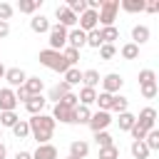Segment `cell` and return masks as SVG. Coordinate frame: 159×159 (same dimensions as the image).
<instances>
[{
  "mask_svg": "<svg viewBox=\"0 0 159 159\" xmlns=\"http://www.w3.org/2000/svg\"><path fill=\"white\" fill-rule=\"evenodd\" d=\"M2 80L10 84V89H17V87L25 84L27 75H25V70H20V67H10V70H5V77H2Z\"/></svg>",
  "mask_w": 159,
  "mask_h": 159,
  "instance_id": "ba28073f",
  "label": "cell"
},
{
  "mask_svg": "<svg viewBox=\"0 0 159 159\" xmlns=\"http://www.w3.org/2000/svg\"><path fill=\"white\" fill-rule=\"evenodd\" d=\"M99 82H102V92H107V94H119V89H122V84H124L122 75H117V72L104 75Z\"/></svg>",
  "mask_w": 159,
  "mask_h": 159,
  "instance_id": "8992f818",
  "label": "cell"
},
{
  "mask_svg": "<svg viewBox=\"0 0 159 159\" xmlns=\"http://www.w3.org/2000/svg\"><path fill=\"white\" fill-rule=\"evenodd\" d=\"M30 30L37 32V35H45V32H50V20L45 15H32L30 17Z\"/></svg>",
  "mask_w": 159,
  "mask_h": 159,
  "instance_id": "5bb4252c",
  "label": "cell"
},
{
  "mask_svg": "<svg viewBox=\"0 0 159 159\" xmlns=\"http://www.w3.org/2000/svg\"><path fill=\"white\" fill-rule=\"evenodd\" d=\"M114 55H117V47H114V45H102V47H99V57H102V60H112Z\"/></svg>",
  "mask_w": 159,
  "mask_h": 159,
  "instance_id": "ee69618b",
  "label": "cell"
},
{
  "mask_svg": "<svg viewBox=\"0 0 159 159\" xmlns=\"http://www.w3.org/2000/svg\"><path fill=\"white\" fill-rule=\"evenodd\" d=\"M149 82H157V72L154 70H142L139 72V84H149Z\"/></svg>",
  "mask_w": 159,
  "mask_h": 159,
  "instance_id": "b9f144b4",
  "label": "cell"
},
{
  "mask_svg": "<svg viewBox=\"0 0 159 159\" xmlns=\"http://www.w3.org/2000/svg\"><path fill=\"white\" fill-rule=\"evenodd\" d=\"M12 134H15V139H27V137H30V124H27V119H17V124L12 127Z\"/></svg>",
  "mask_w": 159,
  "mask_h": 159,
  "instance_id": "4316f807",
  "label": "cell"
},
{
  "mask_svg": "<svg viewBox=\"0 0 159 159\" xmlns=\"http://www.w3.org/2000/svg\"><path fill=\"white\" fill-rule=\"evenodd\" d=\"M139 92H142L144 99H154L157 92H159V87H157V82H149V84H139Z\"/></svg>",
  "mask_w": 159,
  "mask_h": 159,
  "instance_id": "74e56055",
  "label": "cell"
},
{
  "mask_svg": "<svg viewBox=\"0 0 159 159\" xmlns=\"http://www.w3.org/2000/svg\"><path fill=\"white\" fill-rule=\"evenodd\" d=\"M7 35H10V22H2L0 20V40H5Z\"/></svg>",
  "mask_w": 159,
  "mask_h": 159,
  "instance_id": "c3c4849f",
  "label": "cell"
},
{
  "mask_svg": "<svg viewBox=\"0 0 159 159\" xmlns=\"http://www.w3.org/2000/svg\"><path fill=\"white\" fill-rule=\"evenodd\" d=\"M67 159H77V157H72V154H70V157H67Z\"/></svg>",
  "mask_w": 159,
  "mask_h": 159,
  "instance_id": "f5cc1de1",
  "label": "cell"
},
{
  "mask_svg": "<svg viewBox=\"0 0 159 159\" xmlns=\"http://www.w3.org/2000/svg\"><path fill=\"white\" fill-rule=\"evenodd\" d=\"M15 159H32V154H30V152H17Z\"/></svg>",
  "mask_w": 159,
  "mask_h": 159,
  "instance_id": "681fc988",
  "label": "cell"
},
{
  "mask_svg": "<svg viewBox=\"0 0 159 159\" xmlns=\"http://www.w3.org/2000/svg\"><path fill=\"white\" fill-rule=\"evenodd\" d=\"M112 124V114L109 112H102V109H97V112H92V117H89V122H87V127L97 134V132H107V127Z\"/></svg>",
  "mask_w": 159,
  "mask_h": 159,
  "instance_id": "5b68a950",
  "label": "cell"
},
{
  "mask_svg": "<svg viewBox=\"0 0 159 159\" xmlns=\"http://www.w3.org/2000/svg\"><path fill=\"white\" fill-rule=\"evenodd\" d=\"M62 82H67L70 87H75V84H80V82H82V72H80L77 67H70V70L65 72V80H62Z\"/></svg>",
  "mask_w": 159,
  "mask_h": 159,
  "instance_id": "d6a6232c",
  "label": "cell"
},
{
  "mask_svg": "<svg viewBox=\"0 0 159 159\" xmlns=\"http://www.w3.org/2000/svg\"><path fill=\"white\" fill-rule=\"evenodd\" d=\"M40 5H42V0H20L15 10H20V12H25V15H35V12L40 10Z\"/></svg>",
  "mask_w": 159,
  "mask_h": 159,
  "instance_id": "44dd1931",
  "label": "cell"
},
{
  "mask_svg": "<svg viewBox=\"0 0 159 159\" xmlns=\"http://www.w3.org/2000/svg\"><path fill=\"white\" fill-rule=\"evenodd\" d=\"M17 119H20V117H17L15 112H0V129H2V127L12 129V127L17 124Z\"/></svg>",
  "mask_w": 159,
  "mask_h": 159,
  "instance_id": "836d02e7",
  "label": "cell"
},
{
  "mask_svg": "<svg viewBox=\"0 0 159 159\" xmlns=\"http://www.w3.org/2000/svg\"><path fill=\"white\" fill-rule=\"evenodd\" d=\"M119 55H122L124 60H137V57H139V47H137L134 42H127V45H122Z\"/></svg>",
  "mask_w": 159,
  "mask_h": 159,
  "instance_id": "1f68e13d",
  "label": "cell"
},
{
  "mask_svg": "<svg viewBox=\"0 0 159 159\" xmlns=\"http://www.w3.org/2000/svg\"><path fill=\"white\" fill-rule=\"evenodd\" d=\"M119 7L124 12H144V0H122Z\"/></svg>",
  "mask_w": 159,
  "mask_h": 159,
  "instance_id": "d4e9b609",
  "label": "cell"
},
{
  "mask_svg": "<svg viewBox=\"0 0 159 159\" xmlns=\"http://www.w3.org/2000/svg\"><path fill=\"white\" fill-rule=\"evenodd\" d=\"M99 35H102L104 45H114V40H119V30L117 27H99Z\"/></svg>",
  "mask_w": 159,
  "mask_h": 159,
  "instance_id": "484cf974",
  "label": "cell"
},
{
  "mask_svg": "<svg viewBox=\"0 0 159 159\" xmlns=\"http://www.w3.org/2000/svg\"><path fill=\"white\" fill-rule=\"evenodd\" d=\"M22 87H25V92H27L30 97H37V94H42V89H45V82H42L40 77H27Z\"/></svg>",
  "mask_w": 159,
  "mask_h": 159,
  "instance_id": "e0dca14e",
  "label": "cell"
},
{
  "mask_svg": "<svg viewBox=\"0 0 159 159\" xmlns=\"http://www.w3.org/2000/svg\"><path fill=\"white\" fill-rule=\"evenodd\" d=\"M60 104H65V107H72V109H75V107L80 104V99H77V94H75V92H70V94H65V97L60 99Z\"/></svg>",
  "mask_w": 159,
  "mask_h": 159,
  "instance_id": "f6af8a7d",
  "label": "cell"
},
{
  "mask_svg": "<svg viewBox=\"0 0 159 159\" xmlns=\"http://www.w3.org/2000/svg\"><path fill=\"white\" fill-rule=\"evenodd\" d=\"M89 117H92L89 107H82V104H77V107H75V124H87V122H89Z\"/></svg>",
  "mask_w": 159,
  "mask_h": 159,
  "instance_id": "f546056e",
  "label": "cell"
},
{
  "mask_svg": "<svg viewBox=\"0 0 159 159\" xmlns=\"http://www.w3.org/2000/svg\"><path fill=\"white\" fill-rule=\"evenodd\" d=\"M99 159H119V149L112 144V147H104L99 149Z\"/></svg>",
  "mask_w": 159,
  "mask_h": 159,
  "instance_id": "60d3db41",
  "label": "cell"
},
{
  "mask_svg": "<svg viewBox=\"0 0 159 159\" xmlns=\"http://www.w3.org/2000/svg\"><path fill=\"white\" fill-rule=\"evenodd\" d=\"M67 10H72L77 17L87 10V0H67Z\"/></svg>",
  "mask_w": 159,
  "mask_h": 159,
  "instance_id": "f35d334b",
  "label": "cell"
},
{
  "mask_svg": "<svg viewBox=\"0 0 159 159\" xmlns=\"http://www.w3.org/2000/svg\"><path fill=\"white\" fill-rule=\"evenodd\" d=\"M129 134H132V137H134V142H142V139H144V137H147V129H144V127H139V124H137V122H134V127H132V129H129Z\"/></svg>",
  "mask_w": 159,
  "mask_h": 159,
  "instance_id": "bcb514c9",
  "label": "cell"
},
{
  "mask_svg": "<svg viewBox=\"0 0 159 159\" xmlns=\"http://www.w3.org/2000/svg\"><path fill=\"white\" fill-rule=\"evenodd\" d=\"M70 154L77 157V159H84V157L89 154V144H87L84 139H75V142L70 144Z\"/></svg>",
  "mask_w": 159,
  "mask_h": 159,
  "instance_id": "ffe728a7",
  "label": "cell"
},
{
  "mask_svg": "<svg viewBox=\"0 0 159 159\" xmlns=\"http://www.w3.org/2000/svg\"><path fill=\"white\" fill-rule=\"evenodd\" d=\"M45 104H47V99L42 97V94H37V97H30L27 102H25V109L35 117V114H42V109H45Z\"/></svg>",
  "mask_w": 159,
  "mask_h": 159,
  "instance_id": "d6986e66",
  "label": "cell"
},
{
  "mask_svg": "<svg viewBox=\"0 0 159 159\" xmlns=\"http://www.w3.org/2000/svg\"><path fill=\"white\" fill-rule=\"evenodd\" d=\"M104 42H102V35H99V27L97 30H92V32H87V47H94V50H99Z\"/></svg>",
  "mask_w": 159,
  "mask_h": 159,
  "instance_id": "d590c367",
  "label": "cell"
},
{
  "mask_svg": "<svg viewBox=\"0 0 159 159\" xmlns=\"http://www.w3.org/2000/svg\"><path fill=\"white\" fill-rule=\"evenodd\" d=\"M77 99H80L82 107H89V104H94V99H97V89H92V87H82L80 94H77Z\"/></svg>",
  "mask_w": 159,
  "mask_h": 159,
  "instance_id": "603a6c76",
  "label": "cell"
},
{
  "mask_svg": "<svg viewBox=\"0 0 159 159\" xmlns=\"http://www.w3.org/2000/svg\"><path fill=\"white\" fill-rule=\"evenodd\" d=\"M12 12H15V7H12L10 2H0V20H2V22H7V20L12 17Z\"/></svg>",
  "mask_w": 159,
  "mask_h": 159,
  "instance_id": "7bdbcfd3",
  "label": "cell"
},
{
  "mask_svg": "<svg viewBox=\"0 0 159 159\" xmlns=\"http://www.w3.org/2000/svg\"><path fill=\"white\" fill-rule=\"evenodd\" d=\"M27 124H30V137L37 142V144H50V139H52V134H55V119L50 117V114H35L32 119H27Z\"/></svg>",
  "mask_w": 159,
  "mask_h": 159,
  "instance_id": "6da1fadb",
  "label": "cell"
},
{
  "mask_svg": "<svg viewBox=\"0 0 159 159\" xmlns=\"http://www.w3.org/2000/svg\"><path fill=\"white\" fill-rule=\"evenodd\" d=\"M15 107H17L15 92L10 87H2L0 89V112H15Z\"/></svg>",
  "mask_w": 159,
  "mask_h": 159,
  "instance_id": "4fadbf2b",
  "label": "cell"
},
{
  "mask_svg": "<svg viewBox=\"0 0 159 159\" xmlns=\"http://www.w3.org/2000/svg\"><path fill=\"white\" fill-rule=\"evenodd\" d=\"M94 142H97V147H99V149H104V147H112V144H114L109 132H97V134H94Z\"/></svg>",
  "mask_w": 159,
  "mask_h": 159,
  "instance_id": "ab89813d",
  "label": "cell"
},
{
  "mask_svg": "<svg viewBox=\"0 0 159 159\" xmlns=\"http://www.w3.org/2000/svg\"><path fill=\"white\" fill-rule=\"evenodd\" d=\"M2 77H5V65L0 62V80H2Z\"/></svg>",
  "mask_w": 159,
  "mask_h": 159,
  "instance_id": "816d5d0a",
  "label": "cell"
},
{
  "mask_svg": "<svg viewBox=\"0 0 159 159\" xmlns=\"http://www.w3.org/2000/svg\"><path fill=\"white\" fill-rule=\"evenodd\" d=\"M137 124L144 127L147 132H149V129H157V127H154V124H157V109H154V107H144V109L139 112V117H137Z\"/></svg>",
  "mask_w": 159,
  "mask_h": 159,
  "instance_id": "7c38bea8",
  "label": "cell"
},
{
  "mask_svg": "<svg viewBox=\"0 0 159 159\" xmlns=\"http://www.w3.org/2000/svg\"><path fill=\"white\" fill-rule=\"evenodd\" d=\"M149 37H152V32H149L147 25H134V27H132V40H134L137 47L144 45V42H149Z\"/></svg>",
  "mask_w": 159,
  "mask_h": 159,
  "instance_id": "2e32d148",
  "label": "cell"
},
{
  "mask_svg": "<svg viewBox=\"0 0 159 159\" xmlns=\"http://www.w3.org/2000/svg\"><path fill=\"white\" fill-rule=\"evenodd\" d=\"M129 152H132V157H134V159H147V157L152 154V152L147 149V144H144V142H132Z\"/></svg>",
  "mask_w": 159,
  "mask_h": 159,
  "instance_id": "83f0119b",
  "label": "cell"
},
{
  "mask_svg": "<svg viewBox=\"0 0 159 159\" xmlns=\"http://www.w3.org/2000/svg\"><path fill=\"white\" fill-rule=\"evenodd\" d=\"M67 27H62V25H50V32H47V42H50V50H55V52H62L65 47H67Z\"/></svg>",
  "mask_w": 159,
  "mask_h": 159,
  "instance_id": "277c9868",
  "label": "cell"
},
{
  "mask_svg": "<svg viewBox=\"0 0 159 159\" xmlns=\"http://www.w3.org/2000/svg\"><path fill=\"white\" fill-rule=\"evenodd\" d=\"M62 57H65V62H67V67H75V65H77V60H80V50H72V47H65V50H62Z\"/></svg>",
  "mask_w": 159,
  "mask_h": 159,
  "instance_id": "8d00e7d4",
  "label": "cell"
},
{
  "mask_svg": "<svg viewBox=\"0 0 159 159\" xmlns=\"http://www.w3.org/2000/svg\"><path fill=\"white\" fill-rule=\"evenodd\" d=\"M144 10H147V12H152V15H154V12H159V0H152V2H144Z\"/></svg>",
  "mask_w": 159,
  "mask_h": 159,
  "instance_id": "7dc6e473",
  "label": "cell"
},
{
  "mask_svg": "<svg viewBox=\"0 0 159 159\" xmlns=\"http://www.w3.org/2000/svg\"><path fill=\"white\" fill-rule=\"evenodd\" d=\"M134 122H137V117H134L132 112H122V114H119V119H117L119 132H129V129L134 127Z\"/></svg>",
  "mask_w": 159,
  "mask_h": 159,
  "instance_id": "cb8c5ba5",
  "label": "cell"
},
{
  "mask_svg": "<svg viewBox=\"0 0 159 159\" xmlns=\"http://www.w3.org/2000/svg\"><path fill=\"white\" fill-rule=\"evenodd\" d=\"M117 12H119V0H102V7L97 10L99 25H102V27H114Z\"/></svg>",
  "mask_w": 159,
  "mask_h": 159,
  "instance_id": "3957f363",
  "label": "cell"
},
{
  "mask_svg": "<svg viewBox=\"0 0 159 159\" xmlns=\"http://www.w3.org/2000/svg\"><path fill=\"white\" fill-rule=\"evenodd\" d=\"M55 17H57V25H62V27H77V15L72 12V10H67V5H57V10H55Z\"/></svg>",
  "mask_w": 159,
  "mask_h": 159,
  "instance_id": "52a82bcc",
  "label": "cell"
},
{
  "mask_svg": "<svg viewBox=\"0 0 159 159\" xmlns=\"http://www.w3.org/2000/svg\"><path fill=\"white\" fill-rule=\"evenodd\" d=\"M142 142L147 144V149H149V152L159 149V129H149V132H147V137H144Z\"/></svg>",
  "mask_w": 159,
  "mask_h": 159,
  "instance_id": "4dcf8cb0",
  "label": "cell"
},
{
  "mask_svg": "<svg viewBox=\"0 0 159 159\" xmlns=\"http://www.w3.org/2000/svg\"><path fill=\"white\" fill-rule=\"evenodd\" d=\"M5 157H7V147L0 142V159H5Z\"/></svg>",
  "mask_w": 159,
  "mask_h": 159,
  "instance_id": "f907efd6",
  "label": "cell"
},
{
  "mask_svg": "<svg viewBox=\"0 0 159 159\" xmlns=\"http://www.w3.org/2000/svg\"><path fill=\"white\" fill-rule=\"evenodd\" d=\"M99 72L97 70H84L82 72V87H92V89H97V84H99Z\"/></svg>",
  "mask_w": 159,
  "mask_h": 159,
  "instance_id": "7402d4cb",
  "label": "cell"
},
{
  "mask_svg": "<svg viewBox=\"0 0 159 159\" xmlns=\"http://www.w3.org/2000/svg\"><path fill=\"white\" fill-rule=\"evenodd\" d=\"M70 92H72V87H70L67 82H57V84H55V87L47 92V99H52V102L57 104V102H60L65 94H70Z\"/></svg>",
  "mask_w": 159,
  "mask_h": 159,
  "instance_id": "ac0fdd59",
  "label": "cell"
},
{
  "mask_svg": "<svg viewBox=\"0 0 159 159\" xmlns=\"http://www.w3.org/2000/svg\"><path fill=\"white\" fill-rule=\"evenodd\" d=\"M67 47H72V50L87 47V32H82L80 27H72V30L67 32Z\"/></svg>",
  "mask_w": 159,
  "mask_h": 159,
  "instance_id": "8fae6325",
  "label": "cell"
},
{
  "mask_svg": "<svg viewBox=\"0 0 159 159\" xmlns=\"http://www.w3.org/2000/svg\"><path fill=\"white\" fill-rule=\"evenodd\" d=\"M127 107H129V99H127V97H122V94H114L109 112H117V114H122V112H127Z\"/></svg>",
  "mask_w": 159,
  "mask_h": 159,
  "instance_id": "f1b7e54d",
  "label": "cell"
},
{
  "mask_svg": "<svg viewBox=\"0 0 159 159\" xmlns=\"http://www.w3.org/2000/svg\"><path fill=\"white\" fill-rule=\"evenodd\" d=\"M77 25H80L82 32H92V30H97V25H99L97 12H94V10H84V12L77 17Z\"/></svg>",
  "mask_w": 159,
  "mask_h": 159,
  "instance_id": "30bf717a",
  "label": "cell"
},
{
  "mask_svg": "<svg viewBox=\"0 0 159 159\" xmlns=\"http://www.w3.org/2000/svg\"><path fill=\"white\" fill-rule=\"evenodd\" d=\"M40 65L42 67H47V70H52V72H67L70 67H67V62H65V57H62V52H55V50H40Z\"/></svg>",
  "mask_w": 159,
  "mask_h": 159,
  "instance_id": "7a4b0ae2",
  "label": "cell"
},
{
  "mask_svg": "<svg viewBox=\"0 0 159 159\" xmlns=\"http://www.w3.org/2000/svg\"><path fill=\"white\" fill-rule=\"evenodd\" d=\"M55 122H62V124H75V109L72 107H65V104H55V109H52V114H50Z\"/></svg>",
  "mask_w": 159,
  "mask_h": 159,
  "instance_id": "9c48e42d",
  "label": "cell"
},
{
  "mask_svg": "<svg viewBox=\"0 0 159 159\" xmlns=\"http://www.w3.org/2000/svg\"><path fill=\"white\" fill-rule=\"evenodd\" d=\"M0 139H2V129H0Z\"/></svg>",
  "mask_w": 159,
  "mask_h": 159,
  "instance_id": "db71d44e",
  "label": "cell"
},
{
  "mask_svg": "<svg viewBox=\"0 0 159 159\" xmlns=\"http://www.w3.org/2000/svg\"><path fill=\"white\" fill-rule=\"evenodd\" d=\"M32 159H57V147L55 144H37L32 152Z\"/></svg>",
  "mask_w": 159,
  "mask_h": 159,
  "instance_id": "9a60e30c",
  "label": "cell"
},
{
  "mask_svg": "<svg viewBox=\"0 0 159 159\" xmlns=\"http://www.w3.org/2000/svg\"><path fill=\"white\" fill-rule=\"evenodd\" d=\"M112 99H114V94H107V92H97V104H99V109L102 112H109V107H112Z\"/></svg>",
  "mask_w": 159,
  "mask_h": 159,
  "instance_id": "e575fe53",
  "label": "cell"
}]
</instances>
